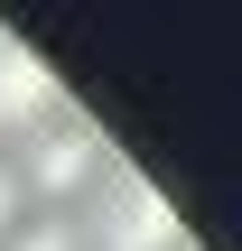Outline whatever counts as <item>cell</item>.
I'll use <instances>...</instances> for the list:
<instances>
[{
  "instance_id": "obj_1",
  "label": "cell",
  "mask_w": 242,
  "mask_h": 251,
  "mask_svg": "<svg viewBox=\"0 0 242 251\" xmlns=\"http://www.w3.org/2000/svg\"><path fill=\"white\" fill-rule=\"evenodd\" d=\"M9 168H19V196H28V205H47V214H84V196L112 177V140L65 102L47 130H28V140L9 149Z\"/></svg>"
},
{
  "instance_id": "obj_2",
  "label": "cell",
  "mask_w": 242,
  "mask_h": 251,
  "mask_svg": "<svg viewBox=\"0 0 242 251\" xmlns=\"http://www.w3.org/2000/svg\"><path fill=\"white\" fill-rule=\"evenodd\" d=\"M84 251H187V224H177V205L159 196V177L149 168H131V158H112V177L84 196Z\"/></svg>"
},
{
  "instance_id": "obj_3",
  "label": "cell",
  "mask_w": 242,
  "mask_h": 251,
  "mask_svg": "<svg viewBox=\"0 0 242 251\" xmlns=\"http://www.w3.org/2000/svg\"><path fill=\"white\" fill-rule=\"evenodd\" d=\"M65 112V75L47 65V47H28L19 28H0V140L19 149L28 130H47Z\"/></svg>"
},
{
  "instance_id": "obj_4",
  "label": "cell",
  "mask_w": 242,
  "mask_h": 251,
  "mask_svg": "<svg viewBox=\"0 0 242 251\" xmlns=\"http://www.w3.org/2000/svg\"><path fill=\"white\" fill-rule=\"evenodd\" d=\"M0 251H84V224H75V214H47V205H28V214H19V233H9Z\"/></svg>"
},
{
  "instance_id": "obj_5",
  "label": "cell",
  "mask_w": 242,
  "mask_h": 251,
  "mask_svg": "<svg viewBox=\"0 0 242 251\" xmlns=\"http://www.w3.org/2000/svg\"><path fill=\"white\" fill-rule=\"evenodd\" d=\"M19 214H28V196H19V168H9V149H0V242L19 233Z\"/></svg>"
}]
</instances>
